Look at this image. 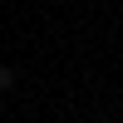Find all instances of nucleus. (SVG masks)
<instances>
[{"label":"nucleus","instance_id":"1","mask_svg":"<svg viewBox=\"0 0 123 123\" xmlns=\"http://www.w3.org/2000/svg\"><path fill=\"white\" fill-rule=\"evenodd\" d=\"M10 89H15V69L0 64V94H10Z\"/></svg>","mask_w":123,"mask_h":123}]
</instances>
